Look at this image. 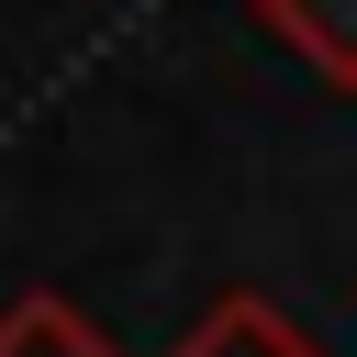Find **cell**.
<instances>
[{
	"mask_svg": "<svg viewBox=\"0 0 357 357\" xmlns=\"http://www.w3.org/2000/svg\"><path fill=\"white\" fill-rule=\"evenodd\" d=\"M167 357H324V335H312L301 312H279L268 290H212L201 324H190Z\"/></svg>",
	"mask_w": 357,
	"mask_h": 357,
	"instance_id": "obj_1",
	"label": "cell"
},
{
	"mask_svg": "<svg viewBox=\"0 0 357 357\" xmlns=\"http://www.w3.org/2000/svg\"><path fill=\"white\" fill-rule=\"evenodd\" d=\"M257 33H279L324 89H357V0H245Z\"/></svg>",
	"mask_w": 357,
	"mask_h": 357,
	"instance_id": "obj_2",
	"label": "cell"
},
{
	"mask_svg": "<svg viewBox=\"0 0 357 357\" xmlns=\"http://www.w3.org/2000/svg\"><path fill=\"white\" fill-rule=\"evenodd\" d=\"M0 357H123V335L89 324L67 290H22V301L0 312Z\"/></svg>",
	"mask_w": 357,
	"mask_h": 357,
	"instance_id": "obj_3",
	"label": "cell"
}]
</instances>
